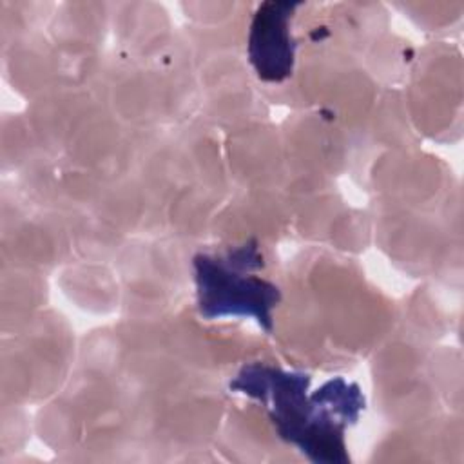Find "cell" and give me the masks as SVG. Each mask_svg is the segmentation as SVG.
Here are the masks:
<instances>
[{"mask_svg":"<svg viewBox=\"0 0 464 464\" xmlns=\"http://www.w3.org/2000/svg\"><path fill=\"white\" fill-rule=\"evenodd\" d=\"M299 4L265 2L252 22L248 56L261 80L281 82L292 74L295 45L290 36V20Z\"/></svg>","mask_w":464,"mask_h":464,"instance_id":"cell-3","label":"cell"},{"mask_svg":"<svg viewBox=\"0 0 464 464\" xmlns=\"http://www.w3.org/2000/svg\"><path fill=\"white\" fill-rule=\"evenodd\" d=\"M306 373L250 364L230 382L266 404L281 439L295 444L312 462H346L344 426L355 422L364 397L355 384L335 377L312 395Z\"/></svg>","mask_w":464,"mask_h":464,"instance_id":"cell-1","label":"cell"},{"mask_svg":"<svg viewBox=\"0 0 464 464\" xmlns=\"http://www.w3.org/2000/svg\"><path fill=\"white\" fill-rule=\"evenodd\" d=\"M263 265L256 243H246L221 257H194L198 308L205 319L254 317L265 330L272 328V310L279 303V288L250 276Z\"/></svg>","mask_w":464,"mask_h":464,"instance_id":"cell-2","label":"cell"}]
</instances>
